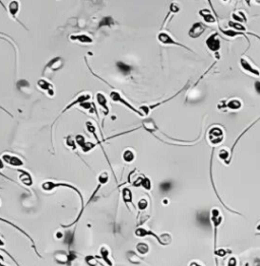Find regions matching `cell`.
<instances>
[{"instance_id": "obj_1", "label": "cell", "mask_w": 260, "mask_h": 266, "mask_svg": "<svg viewBox=\"0 0 260 266\" xmlns=\"http://www.w3.org/2000/svg\"><path fill=\"white\" fill-rule=\"evenodd\" d=\"M223 136H225V133H223V128L220 126H213L208 130V133H207L208 141H209L210 144L215 145V146L221 144V143L223 142Z\"/></svg>"}, {"instance_id": "obj_2", "label": "cell", "mask_w": 260, "mask_h": 266, "mask_svg": "<svg viewBox=\"0 0 260 266\" xmlns=\"http://www.w3.org/2000/svg\"><path fill=\"white\" fill-rule=\"evenodd\" d=\"M240 64H241L242 69H243V70H245L246 72L250 73V74H252V75H256V76L260 75V70L253 65L252 61L249 59L248 57H246V56H242V57H241Z\"/></svg>"}, {"instance_id": "obj_3", "label": "cell", "mask_w": 260, "mask_h": 266, "mask_svg": "<svg viewBox=\"0 0 260 266\" xmlns=\"http://www.w3.org/2000/svg\"><path fill=\"white\" fill-rule=\"evenodd\" d=\"M205 44L210 51L215 53L218 52L221 49V38L218 33H213V34L208 36L206 41H205Z\"/></svg>"}, {"instance_id": "obj_4", "label": "cell", "mask_w": 260, "mask_h": 266, "mask_svg": "<svg viewBox=\"0 0 260 266\" xmlns=\"http://www.w3.org/2000/svg\"><path fill=\"white\" fill-rule=\"evenodd\" d=\"M212 221L215 227V250H217V235H218V227L222 224L223 221V216L221 214L220 210L218 208H212Z\"/></svg>"}, {"instance_id": "obj_5", "label": "cell", "mask_w": 260, "mask_h": 266, "mask_svg": "<svg viewBox=\"0 0 260 266\" xmlns=\"http://www.w3.org/2000/svg\"><path fill=\"white\" fill-rule=\"evenodd\" d=\"M242 107V101L237 98H233L230 100H226V101H222L220 104L218 105V109H223L228 108L230 110H239Z\"/></svg>"}, {"instance_id": "obj_6", "label": "cell", "mask_w": 260, "mask_h": 266, "mask_svg": "<svg viewBox=\"0 0 260 266\" xmlns=\"http://www.w3.org/2000/svg\"><path fill=\"white\" fill-rule=\"evenodd\" d=\"M158 40L164 45H176V46H180V47H183V48H185V49L191 51L189 48H187L185 45L181 44V43H179V42H176V41H175L169 34H167V33H164V32L159 33V36H158Z\"/></svg>"}, {"instance_id": "obj_7", "label": "cell", "mask_w": 260, "mask_h": 266, "mask_svg": "<svg viewBox=\"0 0 260 266\" xmlns=\"http://www.w3.org/2000/svg\"><path fill=\"white\" fill-rule=\"evenodd\" d=\"M110 98L112 99V101H114V102H118V103H121V104H123L124 105V106H127L128 108H129L130 110H132L133 112H134V113H136V114H138L139 115V116H141L142 117L143 115V113H141V112H139L138 111V110H136L134 107H132L131 106V105L128 103L127 101H126V100H124L122 98V97H121V94L118 93V91H111V93H110Z\"/></svg>"}, {"instance_id": "obj_8", "label": "cell", "mask_w": 260, "mask_h": 266, "mask_svg": "<svg viewBox=\"0 0 260 266\" xmlns=\"http://www.w3.org/2000/svg\"><path fill=\"white\" fill-rule=\"evenodd\" d=\"M205 29H206V27H205L202 22H195V24L191 27V29L189 30L188 35H189V37L192 38V39H196V38L200 37V36L204 33Z\"/></svg>"}, {"instance_id": "obj_9", "label": "cell", "mask_w": 260, "mask_h": 266, "mask_svg": "<svg viewBox=\"0 0 260 266\" xmlns=\"http://www.w3.org/2000/svg\"><path fill=\"white\" fill-rule=\"evenodd\" d=\"M199 15L202 17L203 20H204L206 24H215V16H213V14L212 13V11H210L209 9H200Z\"/></svg>"}, {"instance_id": "obj_10", "label": "cell", "mask_w": 260, "mask_h": 266, "mask_svg": "<svg viewBox=\"0 0 260 266\" xmlns=\"http://www.w3.org/2000/svg\"><path fill=\"white\" fill-rule=\"evenodd\" d=\"M3 160H4V162L8 163L9 165H12V166H14V167H19V166L22 165V162L20 158H19L17 157H13V155H3Z\"/></svg>"}, {"instance_id": "obj_11", "label": "cell", "mask_w": 260, "mask_h": 266, "mask_svg": "<svg viewBox=\"0 0 260 266\" xmlns=\"http://www.w3.org/2000/svg\"><path fill=\"white\" fill-rule=\"evenodd\" d=\"M38 85L40 86L41 88L46 91L48 93L49 96H53L54 94V91H53V85L50 82H48L45 79H41V80L38 81Z\"/></svg>"}, {"instance_id": "obj_12", "label": "cell", "mask_w": 260, "mask_h": 266, "mask_svg": "<svg viewBox=\"0 0 260 266\" xmlns=\"http://www.w3.org/2000/svg\"><path fill=\"white\" fill-rule=\"evenodd\" d=\"M232 17L236 20V22H239V24H241V22H247V20H248L246 16V12L241 9L234 12V13L232 14Z\"/></svg>"}, {"instance_id": "obj_13", "label": "cell", "mask_w": 260, "mask_h": 266, "mask_svg": "<svg viewBox=\"0 0 260 266\" xmlns=\"http://www.w3.org/2000/svg\"><path fill=\"white\" fill-rule=\"evenodd\" d=\"M97 100H98V103H99L100 106L105 109V115L109 114V108H108V106H107V100L105 98L104 94L99 93L97 94Z\"/></svg>"}, {"instance_id": "obj_14", "label": "cell", "mask_w": 260, "mask_h": 266, "mask_svg": "<svg viewBox=\"0 0 260 266\" xmlns=\"http://www.w3.org/2000/svg\"><path fill=\"white\" fill-rule=\"evenodd\" d=\"M20 173H22V175L19 176V179H20V181H22V183L27 186L32 185L33 180H32V177H31L30 174L28 172H25V171H20Z\"/></svg>"}, {"instance_id": "obj_15", "label": "cell", "mask_w": 260, "mask_h": 266, "mask_svg": "<svg viewBox=\"0 0 260 266\" xmlns=\"http://www.w3.org/2000/svg\"><path fill=\"white\" fill-rule=\"evenodd\" d=\"M142 125H143V127H145V129L148 130L149 132H153V131H156V130H158V127H156V125L154 124V122L151 119L143 121Z\"/></svg>"}, {"instance_id": "obj_16", "label": "cell", "mask_w": 260, "mask_h": 266, "mask_svg": "<svg viewBox=\"0 0 260 266\" xmlns=\"http://www.w3.org/2000/svg\"><path fill=\"white\" fill-rule=\"evenodd\" d=\"M70 40L78 41L81 43H92V39L87 37L86 35H78V36H70Z\"/></svg>"}, {"instance_id": "obj_17", "label": "cell", "mask_w": 260, "mask_h": 266, "mask_svg": "<svg viewBox=\"0 0 260 266\" xmlns=\"http://www.w3.org/2000/svg\"><path fill=\"white\" fill-rule=\"evenodd\" d=\"M158 242L161 245H169L172 242V238L169 234H162Z\"/></svg>"}, {"instance_id": "obj_18", "label": "cell", "mask_w": 260, "mask_h": 266, "mask_svg": "<svg viewBox=\"0 0 260 266\" xmlns=\"http://www.w3.org/2000/svg\"><path fill=\"white\" fill-rule=\"evenodd\" d=\"M229 25L234 30H236V32H239V30H242V33H244L246 30L245 27H244L242 24H239V22H229Z\"/></svg>"}, {"instance_id": "obj_19", "label": "cell", "mask_w": 260, "mask_h": 266, "mask_svg": "<svg viewBox=\"0 0 260 266\" xmlns=\"http://www.w3.org/2000/svg\"><path fill=\"white\" fill-rule=\"evenodd\" d=\"M117 67H118V69H119V70L123 74H129L130 73V70H131L130 66L127 65V64H125V63L118 62L117 63Z\"/></svg>"}, {"instance_id": "obj_20", "label": "cell", "mask_w": 260, "mask_h": 266, "mask_svg": "<svg viewBox=\"0 0 260 266\" xmlns=\"http://www.w3.org/2000/svg\"><path fill=\"white\" fill-rule=\"evenodd\" d=\"M136 250L140 253V254H146L148 252L149 248L148 245L145 244V243H139V244L136 245Z\"/></svg>"}, {"instance_id": "obj_21", "label": "cell", "mask_w": 260, "mask_h": 266, "mask_svg": "<svg viewBox=\"0 0 260 266\" xmlns=\"http://www.w3.org/2000/svg\"><path fill=\"white\" fill-rule=\"evenodd\" d=\"M9 9H10V13H11V15H12V16H14V15L17 13L19 9V2H17V1H12V2H10Z\"/></svg>"}, {"instance_id": "obj_22", "label": "cell", "mask_w": 260, "mask_h": 266, "mask_svg": "<svg viewBox=\"0 0 260 266\" xmlns=\"http://www.w3.org/2000/svg\"><path fill=\"white\" fill-rule=\"evenodd\" d=\"M123 193V199H124L125 202H131L132 200V193L128 188H124L122 191Z\"/></svg>"}, {"instance_id": "obj_23", "label": "cell", "mask_w": 260, "mask_h": 266, "mask_svg": "<svg viewBox=\"0 0 260 266\" xmlns=\"http://www.w3.org/2000/svg\"><path fill=\"white\" fill-rule=\"evenodd\" d=\"M123 158H124L125 162H132L133 160H134V153H133L131 150H126V152H124V155H123Z\"/></svg>"}, {"instance_id": "obj_24", "label": "cell", "mask_w": 260, "mask_h": 266, "mask_svg": "<svg viewBox=\"0 0 260 266\" xmlns=\"http://www.w3.org/2000/svg\"><path fill=\"white\" fill-rule=\"evenodd\" d=\"M141 186H142V187L145 188V189H146V190H150V189H151L150 180H149L148 177H143L142 183H141Z\"/></svg>"}, {"instance_id": "obj_25", "label": "cell", "mask_w": 260, "mask_h": 266, "mask_svg": "<svg viewBox=\"0 0 260 266\" xmlns=\"http://www.w3.org/2000/svg\"><path fill=\"white\" fill-rule=\"evenodd\" d=\"M113 24H114V22H113L112 17L107 16L105 17V19H103L101 24H100V27H103V25H112Z\"/></svg>"}, {"instance_id": "obj_26", "label": "cell", "mask_w": 260, "mask_h": 266, "mask_svg": "<svg viewBox=\"0 0 260 266\" xmlns=\"http://www.w3.org/2000/svg\"><path fill=\"white\" fill-rule=\"evenodd\" d=\"M231 251H228L226 249H218V250H215V254L218 257H225L228 253H230Z\"/></svg>"}, {"instance_id": "obj_27", "label": "cell", "mask_w": 260, "mask_h": 266, "mask_svg": "<svg viewBox=\"0 0 260 266\" xmlns=\"http://www.w3.org/2000/svg\"><path fill=\"white\" fill-rule=\"evenodd\" d=\"M95 147V144H92V143H84L83 145H82L81 146V148H82V150H83L84 152H89V150L92 149V148H94Z\"/></svg>"}, {"instance_id": "obj_28", "label": "cell", "mask_w": 260, "mask_h": 266, "mask_svg": "<svg viewBox=\"0 0 260 266\" xmlns=\"http://www.w3.org/2000/svg\"><path fill=\"white\" fill-rule=\"evenodd\" d=\"M99 181H100V184L107 183V181H108V174L107 173L101 174V175H100V177H99Z\"/></svg>"}, {"instance_id": "obj_29", "label": "cell", "mask_w": 260, "mask_h": 266, "mask_svg": "<svg viewBox=\"0 0 260 266\" xmlns=\"http://www.w3.org/2000/svg\"><path fill=\"white\" fill-rule=\"evenodd\" d=\"M148 201L145 200V199H141V200H139V202H138V207H139V209H141V210H143V209H145L146 207H148Z\"/></svg>"}, {"instance_id": "obj_30", "label": "cell", "mask_w": 260, "mask_h": 266, "mask_svg": "<svg viewBox=\"0 0 260 266\" xmlns=\"http://www.w3.org/2000/svg\"><path fill=\"white\" fill-rule=\"evenodd\" d=\"M75 139H76L77 144H78L79 146H82V145H83L84 143H86V140H84V137L82 136V135H77Z\"/></svg>"}, {"instance_id": "obj_31", "label": "cell", "mask_w": 260, "mask_h": 266, "mask_svg": "<svg viewBox=\"0 0 260 266\" xmlns=\"http://www.w3.org/2000/svg\"><path fill=\"white\" fill-rule=\"evenodd\" d=\"M238 262H237V259L235 257H230L228 261V266H237Z\"/></svg>"}, {"instance_id": "obj_32", "label": "cell", "mask_w": 260, "mask_h": 266, "mask_svg": "<svg viewBox=\"0 0 260 266\" xmlns=\"http://www.w3.org/2000/svg\"><path fill=\"white\" fill-rule=\"evenodd\" d=\"M171 187H172L171 183H163L161 185V189L163 191H168V190H170V189H171Z\"/></svg>"}, {"instance_id": "obj_33", "label": "cell", "mask_w": 260, "mask_h": 266, "mask_svg": "<svg viewBox=\"0 0 260 266\" xmlns=\"http://www.w3.org/2000/svg\"><path fill=\"white\" fill-rule=\"evenodd\" d=\"M75 258H76V254H75V252L71 251V252H70V254L68 255V262L70 263L71 261H73V260L75 259Z\"/></svg>"}, {"instance_id": "obj_34", "label": "cell", "mask_w": 260, "mask_h": 266, "mask_svg": "<svg viewBox=\"0 0 260 266\" xmlns=\"http://www.w3.org/2000/svg\"><path fill=\"white\" fill-rule=\"evenodd\" d=\"M66 140H67V145H68V146H70V147H72V148H75V145H74V142L72 141V139H71V137H70V136L66 138Z\"/></svg>"}, {"instance_id": "obj_35", "label": "cell", "mask_w": 260, "mask_h": 266, "mask_svg": "<svg viewBox=\"0 0 260 266\" xmlns=\"http://www.w3.org/2000/svg\"><path fill=\"white\" fill-rule=\"evenodd\" d=\"M254 88H255V91H257V94H260V81L256 80L255 83H254Z\"/></svg>"}, {"instance_id": "obj_36", "label": "cell", "mask_w": 260, "mask_h": 266, "mask_svg": "<svg viewBox=\"0 0 260 266\" xmlns=\"http://www.w3.org/2000/svg\"><path fill=\"white\" fill-rule=\"evenodd\" d=\"M170 9H171L172 12H178L179 11V6H177V5H175L173 3L171 5V7H170Z\"/></svg>"}, {"instance_id": "obj_37", "label": "cell", "mask_w": 260, "mask_h": 266, "mask_svg": "<svg viewBox=\"0 0 260 266\" xmlns=\"http://www.w3.org/2000/svg\"><path fill=\"white\" fill-rule=\"evenodd\" d=\"M189 266H202V265L199 264V263H197V262H195V261H193V262L190 263Z\"/></svg>"}, {"instance_id": "obj_38", "label": "cell", "mask_w": 260, "mask_h": 266, "mask_svg": "<svg viewBox=\"0 0 260 266\" xmlns=\"http://www.w3.org/2000/svg\"><path fill=\"white\" fill-rule=\"evenodd\" d=\"M254 266H260V260L257 259L255 261V265H254Z\"/></svg>"}, {"instance_id": "obj_39", "label": "cell", "mask_w": 260, "mask_h": 266, "mask_svg": "<svg viewBox=\"0 0 260 266\" xmlns=\"http://www.w3.org/2000/svg\"><path fill=\"white\" fill-rule=\"evenodd\" d=\"M4 167V163H3V160H0V169H2Z\"/></svg>"}, {"instance_id": "obj_40", "label": "cell", "mask_w": 260, "mask_h": 266, "mask_svg": "<svg viewBox=\"0 0 260 266\" xmlns=\"http://www.w3.org/2000/svg\"><path fill=\"white\" fill-rule=\"evenodd\" d=\"M256 229H257V231H260V224H258V226H257Z\"/></svg>"}, {"instance_id": "obj_41", "label": "cell", "mask_w": 260, "mask_h": 266, "mask_svg": "<svg viewBox=\"0 0 260 266\" xmlns=\"http://www.w3.org/2000/svg\"><path fill=\"white\" fill-rule=\"evenodd\" d=\"M164 203H165V204L168 203V199H165V200H164Z\"/></svg>"}, {"instance_id": "obj_42", "label": "cell", "mask_w": 260, "mask_h": 266, "mask_svg": "<svg viewBox=\"0 0 260 266\" xmlns=\"http://www.w3.org/2000/svg\"><path fill=\"white\" fill-rule=\"evenodd\" d=\"M2 245H4V242H2L1 240H0V246H2Z\"/></svg>"}, {"instance_id": "obj_43", "label": "cell", "mask_w": 260, "mask_h": 266, "mask_svg": "<svg viewBox=\"0 0 260 266\" xmlns=\"http://www.w3.org/2000/svg\"><path fill=\"white\" fill-rule=\"evenodd\" d=\"M0 266H5L4 264H1V263H0Z\"/></svg>"}]
</instances>
